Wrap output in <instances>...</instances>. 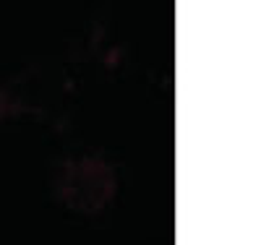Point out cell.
Listing matches in <instances>:
<instances>
[{
    "instance_id": "cell-1",
    "label": "cell",
    "mask_w": 261,
    "mask_h": 245,
    "mask_svg": "<svg viewBox=\"0 0 261 245\" xmlns=\"http://www.w3.org/2000/svg\"><path fill=\"white\" fill-rule=\"evenodd\" d=\"M58 196L79 211H97L113 196V170L99 159H81L65 165L58 177Z\"/></svg>"
}]
</instances>
